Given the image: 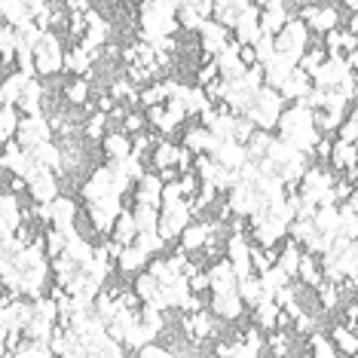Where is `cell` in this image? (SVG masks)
Segmentation results:
<instances>
[{
	"instance_id": "9a60e30c",
	"label": "cell",
	"mask_w": 358,
	"mask_h": 358,
	"mask_svg": "<svg viewBox=\"0 0 358 358\" xmlns=\"http://www.w3.org/2000/svg\"><path fill=\"white\" fill-rule=\"evenodd\" d=\"M215 233V224H208V221H190L181 230V236H178V245H181L187 255H196V251L206 245V239Z\"/></svg>"
},
{
	"instance_id": "f1b7e54d",
	"label": "cell",
	"mask_w": 358,
	"mask_h": 358,
	"mask_svg": "<svg viewBox=\"0 0 358 358\" xmlns=\"http://www.w3.org/2000/svg\"><path fill=\"white\" fill-rule=\"evenodd\" d=\"M313 230L319 236H337V227H340V211L337 206H328V208H315L313 215Z\"/></svg>"
},
{
	"instance_id": "83f0119b",
	"label": "cell",
	"mask_w": 358,
	"mask_h": 358,
	"mask_svg": "<svg viewBox=\"0 0 358 358\" xmlns=\"http://www.w3.org/2000/svg\"><path fill=\"white\" fill-rule=\"evenodd\" d=\"M89 95H92V86L83 77H74L62 86V99L68 104H74V108H89Z\"/></svg>"
},
{
	"instance_id": "7dc6e473",
	"label": "cell",
	"mask_w": 358,
	"mask_h": 358,
	"mask_svg": "<svg viewBox=\"0 0 358 358\" xmlns=\"http://www.w3.org/2000/svg\"><path fill=\"white\" fill-rule=\"evenodd\" d=\"M46 355H50V349L43 343H28V340L13 352V358H46Z\"/></svg>"
},
{
	"instance_id": "74e56055",
	"label": "cell",
	"mask_w": 358,
	"mask_h": 358,
	"mask_svg": "<svg viewBox=\"0 0 358 358\" xmlns=\"http://www.w3.org/2000/svg\"><path fill=\"white\" fill-rule=\"evenodd\" d=\"M86 221H89V227H92V233H101V236H108L110 227H113V217L104 215L99 202H89L86 206Z\"/></svg>"
},
{
	"instance_id": "2e32d148",
	"label": "cell",
	"mask_w": 358,
	"mask_h": 358,
	"mask_svg": "<svg viewBox=\"0 0 358 358\" xmlns=\"http://www.w3.org/2000/svg\"><path fill=\"white\" fill-rule=\"evenodd\" d=\"M309 89H313V80H309V77H306L300 68H294L288 77L282 80V86L275 89V92L282 95V101H285V104H291V101L306 99V95H309Z\"/></svg>"
},
{
	"instance_id": "5b68a950",
	"label": "cell",
	"mask_w": 358,
	"mask_h": 358,
	"mask_svg": "<svg viewBox=\"0 0 358 358\" xmlns=\"http://www.w3.org/2000/svg\"><path fill=\"white\" fill-rule=\"evenodd\" d=\"M25 184H28L31 199L40 202V206H50V202L59 196V175L50 172V169L34 166L31 169V175L25 178Z\"/></svg>"
},
{
	"instance_id": "5bb4252c",
	"label": "cell",
	"mask_w": 358,
	"mask_h": 358,
	"mask_svg": "<svg viewBox=\"0 0 358 358\" xmlns=\"http://www.w3.org/2000/svg\"><path fill=\"white\" fill-rule=\"evenodd\" d=\"M110 193V166H99L89 172V178L80 187V196L89 206V202H99L101 196H108Z\"/></svg>"
},
{
	"instance_id": "7c38bea8",
	"label": "cell",
	"mask_w": 358,
	"mask_h": 358,
	"mask_svg": "<svg viewBox=\"0 0 358 358\" xmlns=\"http://www.w3.org/2000/svg\"><path fill=\"white\" fill-rule=\"evenodd\" d=\"M217 138L208 132V129H202V126H187L184 129V135H181V148H187L193 153V157H199V153H206V157H211V153H215V148H217Z\"/></svg>"
},
{
	"instance_id": "816d5d0a",
	"label": "cell",
	"mask_w": 358,
	"mask_h": 358,
	"mask_svg": "<svg viewBox=\"0 0 358 358\" xmlns=\"http://www.w3.org/2000/svg\"><path fill=\"white\" fill-rule=\"evenodd\" d=\"M343 3L349 6V13H355V0H343Z\"/></svg>"
},
{
	"instance_id": "4dcf8cb0",
	"label": "cell",
	"mask_w": 358,
	"mask_h": 358,
	"mask_svg": "<svg viewBox=\"0 0 358 358\" xmlns=\"http://www.w3.org/2000/svg\"><path fill=\"white\" fill-rule=\"evenodd\" d=\"M175 153H178V144L172 138H166V141H157L153 144V172H162V169H175Z\"/></svg>"
},
{
	"instance_id": "603a6c76",
	"label": "cell",
	"mask_w": 358,
	"mask_h": 358,
	"mask_svg": "<svg viewBox=\"0 0 358 358\" xmlns=\"http://www.w3.org/2000/svg\"><path fill=\"white\" fill-rule=\"evenodd\" d=\"M110 239L117 242V245H135V236H138V227H135V221H132V211L129 208H123L117 215V221H113V227H110Z\"/></svg>"
},
{
	"instance_id": "ffe728a7",
	"label": "cell",
	"mask_w": 358,
	"mask_h": 358,
	"mask_svg": "<svg viewBox=\"0 0 358 358\" xmlns=\"http://www.w3.org/2000/svg\"><path fill=\"white\" fill-rule=\"evenodd\" d=\"M159 190H162V181L157 178V172H148L141 181H135V206L159 208Z\"/></svg>"
},
{
	"instance_id": "484cf974",
	"label": "cell",
	"mask_w": 358,
	"mask_h": 358,
	"mask_svg": "<svg viewBox=\"0 0 358 358\" xmlns=\"http://www.w3.org/2000/svg\"><path fill=\"white\" fill-rule=\"evenodd\" d=\"M279 313L282 309L275 306L273 300H260V303L251 306V324L260 328L264 334H270V331H275V319H279Z\"/></svg>"
},
{
	"instance_id": "3957f363",
	"label": "cell",
	"mask_w": 358,
	"mask_h": 358,
	"mask_svg": "<svg viewBox=\"0 0 358 358\" xmlns=\"http://www.w3.org/2000/svg\"><path fill=\"white\" fill-rule=\"evenodd\" d=\"M273 43H275V52L285 55L288 62H294V68H297L300 55H303L306 46H309V28L294 15V19L285 22V28L273 37Z\"/></svg>"
},
{
	"instance_id": "1f68e13d",
	"label": "cell",
	"mask_w": 358,
	"mask_h": 358,
	"mask_svg": "<svg viewBox=\"0 0 358 358\" xmlns=\"http://www.w3.org/2000/svg\"><path fill=\"white\" fill-rule=\"evenodd\" d=\"M300 255H303V248L294 245V242H285V245L279 248V257H275V266L288 275V279H294V273H297V264H300Z\"/></svg>"
},
{
	"instance_id": "e575fe53",
	"label": "cell",
	"mask_w": 358,
	"mask_h": 358,
	"mask_svg": "<svg viewBox=\"0 0 358 358\" xmlns=\"http://www.w3.org/2000/svg\"><path fill=\"white\" fill-rule=\"evenodd\" d=\"M15 129H19V110H15L13 104H3V108H0V148L13 141Z\"/></svg>"
},
{
	"instance_id": "4fadbf2b",
	"label": "cell",
	"mask_w": 358,
	"mask_h": 358,
	"mask_svg": "<svg viewBox=\"0 0 358 358\" xmlns=\"http://www.w3.org/2000/svg\"><path fill=\"white\" fill-rule=\"evenodd\" d=\"M288 19H294V15H288V3H285V0H266V3L260 6V31H264V34L275 37Z\"/></svg>"
},
{
	"instance_id": "f907efd6",
	"label": "cell",
	"mask_w": 358,
	"mask_h": 358,
	"mask_svg": "<svg viewBox=\"0 0 358 358\" xmlns=\"http://www.w3.org/2000/svg\"><path fill=\"white\" fill-rule=\"evenodd\" d=\"M239 62L245 64V68H255V64H257L255 50H251V46H239Z\"/></svg>"
},
{
	"instance_id": "8fae6325",
	"label": "cell",
	"mask_w": 358,
	"mask_h": 358,
	"mask_svg": "<svg viewBox=\"0 0 358 358\" xmlns=\"http://www.w3.org/2000/svg\"><path fill=\"white\" fill-rule=\"evenodd\" d=\"M208 313L221 322H236L245 315V303L239 300L236 291H230V294H208Z\"/></svg>"
},
{
	"instance_id": "c3c4849f",
	"label": "cell",
	"mask_w": 358,
	"mask_h": 358,
	"mask_svg": "<svg viewBox=\"0 0 358 358\" xmlns=\"http://www.w3.org/2000/svg\"><path fill=\"white\" fill-rule=\"evenodd\" d=\"M15 52V28L0 22V55H10Z\"/></svg>"
},
{
	"instance_id": "52a82bcc",
	"label": "cell",
	"mask_w": 358,
	"mask_h": 358,
	"mask_svg": "<svg viewBox=\"0 0 358 358\" xmlns=\"http://www.w3.org/2000/svg\"><path fill=\"white\" fill-rule=\"evenodd\" d=\"M233 31V43H239V46H251L255 40L264 34L260 31V6H245L239 15H236V25L230 28Z\"/></svg>"
},
{
	"instance_id": "ba28073f",
	"label": "cell",
	"mask_w": 358,
	"mask_h": 358,
	"mask_svg": "<svg viewBox=\"0 0 358 358\" xmlns=\"http://www.w3.org/2000/svg\"><path fill=\"white\" fill-rule=\"evenodd\" d=\"M50 211H52V230H59V233H64V236H71L77 230V215H80V208H77V202L71 199V196H55L52 202H50Z\"/></svg>"
},
{
	"instance_id": "ee69618b",
	"label": "cell",
	"mask_w": 358,
	"mask_h": 358,
	"mask_svg": "<svg viewBox=\"0 0 358 358\" xmlns=\"http://www.w3.org/2000/svg\"><path fill=\"white\" fill-rule=\"evenodd\" d=\"M144 129H148V120H144V113H138V110H129L126 117H123V129H120V132L123 135H141Z\"/></svg>"
},
{
	"instance_id": "ac0fdd59",
	"label": "cell",
	"mask_w": 358,
	"mask_h": 358,
	"mask_svg": "<svg viewBox=\"0 0 358 358\" xmlns=\"http://www.w3.org/2000/svg\"><path fill=\"white\" fill-rule=\"evenodd\" d=\"M211 159H215L221 169H230V172H239L242 162H248L245 148H242V144H236V141H221L215 148V153H211Z\"/></svg>"
},
{
	"instance_id": "f35d334b",
	"label": "cell",
	"mask_w": 358,
	"mask_h": 358,
	"mask_svg": "<svg viewBox=\"0 0 358 358\" xmlns=\"http://www.w3.org/2000/svg\"><path fill=\"white\" fill-rule=\"evenodd\" d=\"M324 59H328V52H324V50H322V43H319V46H306V52H303V55H300L297 68H300V71H303V74H306V77H313V74H315V71H319V68H322V62H324Z\"/></svg>"
},
{
	"instance_id": "7bdbcfd3",
	"label": "cell",
	"mask_w": 358,
	"mask_h": 358,
	"mask_svg": "<svg viewBox=\"0 0 358 358\" xmlns=\"http://www.w3.org/2000/svg\"><path fill=\"white\" fill-rule=\"evenodd\" d=\"M251 50H255V59L257 64H266L275 55V43H273V34H260L255 43H251Z\"/></svg>"
},
{
	"instance_id": "7402d4cb",
	"label": "cell",
	"mask_w": 358,
	"mask_h": 358,
	"mask_svg": "<svg viewBox=\"0 0 358 358\" xmlns=\"http://www.w3.org/2000/svg\"><path fill=\"white\" fill-rule=\"evenodd\" d=\"M28 153H31V159H34V166L50 169V172H55V175L62 172V148L55 141H43V144H37V148L28 150Z\"/></svg>"
},
{
	"instance_id": "44dd1931",
	"label": "cell",
	"mask_w": 358,
	"mask_h": 358,
	"mask_svg": "<svg viewBox=\"0 0 358 358\" xmlns=\"http://www.w3.org/2000/svg\"><path fill=\"white\" fill-rule=\"evenodd\" d=\"M260 71H264V86H270V89H279L282 86V80L294 71V62H288L285 55L275 52L266 64H260Z\"/></svg>"
},
{
	"instance_id": "8992f818",
	"label": "cell",
	"mask_w": 358,
	"mask_h": 358,
	"mask_svg": "<svg viewBox=\"0 0 358 358\" xmlns=\"http://www.w3.org/2000/svg\"><path fill=\"white\" fill-rule=\"evenodd\" d=\"M224 251H227V260H230L236 279L255 275V273H251V242H248V236L230 233V236H227V242H224Z\"/></svg>"
},
{
	"instance_id": "e0dca14e",
	"label": "cell",
	"mask_w": 358,
	"mask_h": 358,
	"mask_svg": "<svg viewBox=\"0 0 358 358\" xmlns=\"http://www.w3.org/2000/svg\"><path fill=\"white\" fill-rule=\"evenodd\" d=\"M294 279H300V285H306L309 291H315L319 285L324 282V270H322V260L315 257V255H300V264H297V273H294Z\"/></svg>"
},
{
	"instance_id": "7a4b0ae2",
	"label": "cell",
	"mask_w": 358,
	"mask_h": 358,
	"mask_svg": "<svg viewBox=\"0 0 358 358\" xmlns=\"http://www.w3.org/2000/svg\"><path fill=\"white\" fill-rule=\"evenodd\" d=\"M62 37H59V31H43L37 40V46H34V71H37V77L40 80H46V77H55V74H62Z\"/></svg>"
},
{
	"instance_id": "30bf717a",
	"label": "cell",
	"mask_w": 358,
	"mask_h": 358,
	"mask_svg": "<svg viewBox=\"0 0 358 358\" xmlns=\"http://www.w3.org/2000/svg\"><path fill=\"white\" fill-rule=\"evenodd\" d=\"M206 275H208V294H230V291H236V285H239L227 257L215 260V264L206 270Z\"/></svg>"
},
{
	"instance_id": "db71d44e",
	"label": "cell",
	"mask_w": 358,
	"mask_h": 358,
	"mask_svg": "<svg viewBox=\"0 0 358 358\" xmlns=\"http://www.w3.org/2000/svg\"><path fill=\"white\" fill-rule=\"evenodd\" d=\"M251 3H255V6H264V3H266V0H251Z\"/></svg>"
},
{
	"instance_id": "d4e9b609",
	"label": "cell",
	"mask_w": 358,
	"mask_h": 358,
	"mask_svg": "<svg viewBox=\"0 0 358 358\" xmlns=\"http://www.w3.org/2000/svg\"><path fill=\"white\" fill-rule=\"evenodd\" d=\"M62 71H68V74L86 80L89 71H92V55H89L86 50H80V46H74V50H64V55H62Z\"/></svg>"
},
{
	"instance_id": "6da1fadb",
	"label": "cell",
	"mask_w": 358,
	"mask_h": 358,
	"mask_svg": "<svg viewBox=\"0 0 358 358\" xmlns=\"http://www.w3.org/2000/svg\"><path fill=\"white\" fill-rule=\"evenodd\" d=\"M282 110H285L282 95L270 86H260L255 92V99H251V108L242 113V117H248L251 123H255V129H260V132H275V120H279Z\"/></svg>"
},
{
	"instance_id": "f5cc1de1",
	"label": "cell",
	"mask_w": 358,
	"mask_h": 358,
	"mask_svg": "<svg viewBox=\"0 0 358 358\" xmlns=\"http://www.w3.org/2000/svg\"><path fill=\"white\" fill-rule=\"evenodd\" d=\"M3 104H6V99H3V89H0V108H3Z\"/></svg>"
},
{
	"instance_id": "4316f807",
	"label": "cell",
	"mask_w": 358,
	"mask_h": 358,
	"mask_svg": "<svg viewBox=\"0 0 358 358\" xmlns=\"http://www.w3.org/2000/svg\"><path fill=\"white\" fill-rule=\"evenodd\" d=\"M148 255H144L141 248H135V245H126L123 251H120V257H117V270L123 273V275H135V273H141L144 266H148Z\"/></svg>"
},
{
	"instance_id": "cb8c5ba5",
	"label": "cell",
	"mask_w": 358,
	"mask_h": 358,
	"mask_svg": "<svg viewBox=\"0 0 358 358\" xmlns=\"http://www.w3.org/2000/svg\"><path fill=\"white\" fill-rule=\"evenodd\" d=\"M352 166H355V144H343V141L334 138L331 153H328V169L334 175H340V172H346V169H352Z\"/></svg>"
},
{
	"instance_id": "60d3db41",
	"label": "cell",
	"mask_w": 358,
	"mask_h": 358,
	"mask_svg": "<svg viewBox=\"0 0 358 358\" xmlns=\"http://www.w3.org/2000/svg\"><path fill=\"white\" fill-rule=\"evenodd\" d=\"M108 123H110L108 113L92 110V117H89V120H86V126H83V135H86V138H92V141H101V138L108 135Z\"/></svg>"
},
{
	"instance_id": "9c48e42d",
	"label": "cell",
	"mask_w": 358,
	"mask_h": 358,
	"mask_svg": "<svg viewBox=\"0 0 358 358\" xmlns=\"http://www.w3.org/2000/svg\"><path fill=\"white\" fill-rule=\"evenodd\" d=\"M227 43H230V31H227L224 25H217L215 19H202V25H199V50H202V55L215 59Z\"/></svg>"
},
{
	"instance_id": "ab89813d",
	"label": "cell",
	"mask_w": 358,
	"mask_h": 358,
	"mask_svg": "<svg viewBox=\"0 0 358 358\" xmlns=\"http://www.w3.org/2000/svg\"><path fill=\"white\" fill-rule=\"evenodd\" d=\"M132 211V221L138 230H157V221H159V208H153V206H135V208H129Z\"/></svg>"
},
{
	"instance_id": "d6986e66",
	"label": "cell",
	"mask_w": 358,
	"mask_h": 358,
	"mask_svg": "<svg viewBox=\"0 0 358 358\" xmlns=\"http://www.w3.org/2000/svg\"><path fill=\"white\" fill-rule=\"evenodd\" d=\"M101 150H104V157H108V162L113 166V162L126 159L129 153H132V138L123 135L120 129H117V132H108L101 138Z\"/></svg>"
},
{
	"instance_id": "8d00e7d4",
	"label": "cell",
	"mask_w": 358,
	"mask_h": 358,
	"mask_svg": "<svg viewBox=\"0 0 358 358\" xmlns=\"http://www.w3.org/2000/svg\"><path fill=\"white\" fill-rule=\"evenodd\" d=\"M257 282H260V291H264V297H273L275 291L285 288V285H288L291 279L279 270V266H270V270H264V273L257 275Z\"/></svg>"
},
{
	"instance_id": "277c9868",
	"label": "cell",
	"mask_w": 358,
	"mask_h": 358,
	"mask_svg": "<svg viewBox=\"0 0 358 358\" xmlns=\"http://www.w3.org/2000/svg\"><path fill=\"white\" fill-rule=\"evenodd\" d=\"M13 141L19 144L22 150H34L37 144L52 141V129H50L46 113H40V117H19V129H15Z\"/></svg>"
},
{
	"instance_id": "d6a6232c",
	"label": "cell",
	"mask_w": 358,
	"mask_h": 358,
	"mask_svg": "<svg viewBox=\"0 0 358 358\" xmlns=\"http://www.w3.org/2000/svg\"><path fill=\"white\" fill-rule=\"evenodd\" d=\"M132 291H135V297L141 300V303H150V300L157 297V291H159V282L153 279L148 270H141V273L132 275Z\"/></svg>"
},
{
	"instance_id": "b9f144b4",
	"label": "cell",
	"mask_w": 358,
	"mask_h": 358,
	"mask_svg": "<svg viewBox=\"0 0 358 358\" xmlns=\"http://www.w3.org/2000/svg\"><path fill=\"white\" fill-rule=\"evenodd\" d=\"M175 22L181 28H187V31H199V25H202V15L193 10L190 3H181L178 6V13H175Z\"/></svg>"
},
{
	"instance_id": "681fc988",
	"label": "cell",
	"mask_w": 358,
	"mask_h": 358,
	"mask_svg": "<svg viewBox=\"0 0 358 358\" xmlns=\"http://www.w3.org/2000/svg\"><path fill=\"white\" fill-rule=\"evenodd\" d=\"M135 358H175V355L169 352V349L162 346V343H148V346H141V349H138Z\"/></svg>"
},
{
	"instance_id": "11a10c76",
	"label": "cell",
	"mask_w": 358,
	"mask_h": 358,
	"mask_svg": "<svg viewBox=\"0 0 358 358\" xmlns=\"http://www.w3.org/2000/svg\"><path fill=\"white\" fill-rule=\"evenodd\" d=\"M46 358H55V355H52V352H50V355H46Z\"/></svg>"
},
{
	"instance_id": "f546056e",
	"label": "cell",
	"mask_w": 358,
	"mask_h": 358,
	"mask_svg": "<svg viewBox=\"0 0 358 358\" xmlns=\"http://www.w3.org/2000/svg\"><path fill=\"white\" fill-rule=\"evenodd\" d=\"M328 340L334 343V349H337L340 355H355V352H358V337H355V331L343 328V324H340V322L331 328Z\"/></svg>"
},
{
	"instance_id": "bcb514c9",
	"label": "cell",
	"mask_w": 358,
	"mask_h": 358,
	"mask_svg": "<svg viewBox=\"0 0 358 358\" xmlns=\"http://www.w3.org/2000/svg\"><path fill=\"white\" fill-rule=\"evenodd\" d=\"M251 135H255V123H251L248 117H236V126H233V141L245 148Z\"/></svg>"
},
{
	"instance_id": "f6af8a7d",
	"label": "cell",
	"mask_w": 358,
	"mask_h": 358,
	"mask_svg": "<svg viewBox=\"0 0 358 358\" xmlns=\"http://www.w3.org/2000/svg\"><path fill=\"white\" fill-rule=\"evenodd\" d=\"M138 104H141V108H153V104H166L162 86H159V83H150L148 89H141V92H138Z\"/></svg>"
},
{
	"instance_id": "836d02e7",
	"label": "cell",
	"mask_w": 358,
	"mask_h": 358,
	"mask_svg": "<svg viewBox=\"0 0 358 358\" xmlns=\"http://www.w3.org/2000/svg\"><path fill=\"white\" fill-rule=\"evenodd\" d=\"M25 83H28V77L19 74V71H10V74L0 80V89H3L6 104H13V108H15V101H19L22 92H25Z\"/></svg>"
},
{
	"instance_id": "d590c367",
	"label": "cell",
	"mask_w": 358,
	"mask_h": 358,
	"mask_svg": "<svg viewBox=\"0 0 358 358\" xmlns=\"http://www.w3.org/2000/svg\"><path fill=\"white\" fill-rule=\"evenodd\" d=\"M135 248H141L148 257H157V255H166V242L157 236V230H138L135 236Z\"/></svg>"
}]
</instances>
